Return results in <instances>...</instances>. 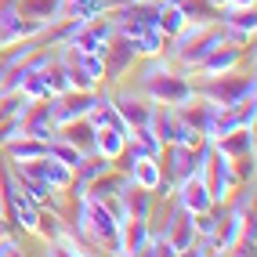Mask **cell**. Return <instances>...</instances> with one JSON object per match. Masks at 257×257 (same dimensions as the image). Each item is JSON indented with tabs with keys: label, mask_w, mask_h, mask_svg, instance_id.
<instances>
[{
	"label": "cell",
	"mask_w": 257,
	"mask_h": 257,
	"mask_svg": "<svg viewBox=\"0 0 257 257\" xmlns=\"http://www.w3.org/2000/svg\"><path fill=\"white\" fill-rule=\"evenodd\" d=\"M47 156H55L58 163H65L69 170H73V167L80 170V163H83V152L73 149V145H51V149H47Z\"/></svg>",
	"instance_id": "9"
},
{
	"label": "cell",
	"mask_w": 257,
	"mask_h": 257,
	"mask_svg": "<svg viewBox=\"0 0 257 257\" xmlns=\"http://www.w3.org/2000/svg\"><path fill=\"white\" fill-rule=\"evenodd\" d=\"M127 145V131L123 127H98L94 131V149H98V156H105V160H119V152H123Z\"/></svg>",
	"instance_id": "4"
},
{
	"label": "cell",
	"mask_w": 257,
	"mask_h": 257,
	"mask_svg": "<svg viewBox=\"0 0 257 257\" xmlns=\"http://www.w3.org/2000/svg\"><path fill=\"white\" fill-rule=\"evenodd\" d=\"M0 235H4V217H0Z\"/></svg>",
	"instance_id": "15"
},
{
	"label": "cell",
	"mask_w": 257,
	"mask_h": 257,
	"mask_svg": "<svg viewBox=\"0 0 257 257\" xmlns=\"http://www.w3.org/2000/svg\"><path fill=\"white\" fill-rule=\"evenodd\" d=\"M210 4H221V8H228V0H210Z\"/></svg>",
	"instance_id": "14"
},
{
	"label": "cell",
	"mask_w": 257,
	"mask_h": 257,
	"mask_svg": "<svg viewBox=\"0 0 257 257\" xmlns=\"http://www.w3.org/2000/svg\"><path fill=\"white\" fill-rule=\"evenodd\" d=\"M210 203H214V196H210V188L203 185V174H188V178H181V210H188V214H203V210H210Z\"/></svg>",
	"instance_id": "2"
},
{
	"label": "cell",
	"mask_w": 257,
	"mask_h": 257,
	"mask_svg": "<svg viewBox=\"0 0 257 257\" xmlns=\"http://www.w3.org/2000/svg\"><path fill=\"white\" fill-rule=\"evenodd\" d=\"M0 253H19V246L8 243V239H0Z\"/></svg>",
	"instance_id": "12"
},
{
	"label": "cell",
	"mask_w": 257,
	"mask_h": 257,
	"mask_svg": "<svg viewBox=\"0 0 257 257\" xmlns=\"http://www.w3.org/2000/svg\"><path fill=\"white\" fill-rule=\"evenodd\" d=\"M167 239H170V246H174V253L192 250V243H196V225H192V214L185 210V214H178L174 221H170Z\"/></svg>",
	"instance_id": "3"
},
{
	"label": "cell",
	"mask_w": 257,
	"mask_h": 257,
	"mask_svg": "<svg viewBox=\"0 0 257 257\" xmlns=\"http://www.w3.org/2000/svg\"><path fill=\"white\" fill-rule=\"evenodd\" d=\"M80 221L98 239H116L119 235V221H112V214L105 210V199H83L80 203Z\"/></svg>",
	"instance_id": "1"
},
{
	"label": "cell",
	"mask_w": 257,
	"mask_h": 257,
	"mask_svg": "<svg viewBox=\"0 0 257 257\" xmlns=\"http://www.w3.org/2000/svg\"><path fill=\"white\" fill-rule=\"evenodd\" d=\"M134 185H138L142 192L160 188V163L152 156H138V163H134Z\"/></svg>",
	"instance_id": "6"
},
{
	"label": "cell",
	"mask_w": 257,
	"mask_h": 257,
	"mask_svg": "<svg viewBox=\"0 0 257 257\" xmlns=\"http://www.w3.org/2000/svg\"><path fill=\"white\" fill-rule=\"evenodd\" d=\"M228 188H232V163L225 156H217L214 160V188H210V196L214 199H228Z\"/></svg>",
	"instance_id": "7"
},
{
	"label": "cell",
	"mask_w": 257,
	"mask_h": 257,
	"mask_svg": "<svg viewBox=\"0 0 257 257\" xmlns=\"http://www.w3.org/2000/svg\"><path fill=\"white\" fill-rule=\"evenodd\" d=\"M232 65H235V51H210V55H207V62H203V73H228L232 69Z\"/></svg>",
	"instance_id": "8"
},
{
	"label": "cell",
	"mask_w": 257,
	"mask_h": 257,
	"mask_svg": "<svg viewBox=\"0 0 257 257\" xmlns=\"http://www.w3.org/2000/svg\"><path fill=\"white\" fill-rule=\"evenodd\" d=\"M145 217H123V239H119V253H145Z\"/></svg>",
	"instance_id": "5"
},
{
	"label": "cell",
	"mask_w": 257,
	"mask_h": 257,
	"mask_svg": "<svg viewBox=\"0 0 257 257\" xmlns=\"http://www.w3.org/2000/svg\"><path fill=\"white\" fill-rule=\"evenodd\" d=\"M116 112L123 116V119H134V123H145V119H149V112H145V109L138 105V101H131V98H119Z\"/></svg>",
	"instance_id": "11"
},
{
	"label": "cell",
	"mask_w": 257,
	"mask_h": 257,
	"mask_svg": "<svg viewBox=\"0 0 257 257\" xmlns=\"http://www.w3.org/2000/svg\"><path fill=\"white\" fill-rule=\"evenodd\" d=\"M11 156L19 160V163H26V160H33V163H37L40 156H47V145H33V142H22V145H11Z\"/></svg>",
	"instance_id": "10"
},
{
	"label": "cell",
	"mask_w": 257,
	"mask_h": 257,
	"mask_svg": "<svg viewBox=\"0 0 257 257\" xmlns=\"http://www.w3.org/2000/svg\"><path fill=\"white\" fill-rule=\"evenodd\" d=\"M228 4H235V8H250L253 0H228Z\"/></svg>",
	"instance_id": "13"
}]
</instances>
